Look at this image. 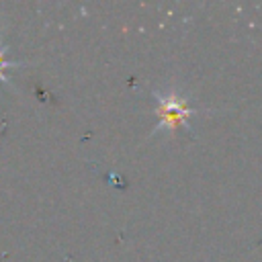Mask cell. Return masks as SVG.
Instances as JSON below:
<instances>
[{
	"mask_svg": "<svg viewBox=\"0 0 262 262\" xmlns=\"http://www.w3.org/2000/svg\"><path fill=\"white\" fill-rule=\"evenodd\" d=\"M4 53H6V49H4L2 39H0V82H2V84H6V86H10V82H8V78H6V70H10V68H20V66H27V63L6 59V57H4Z\"/></svg>",
	"mask_w": 262,
	"mask_h": 262,
	"instance_id": "obj_2",
	"label": "cell"
},
{
	"mask_svg": "<svg viewBox=\"0 0 262 262\" xmlns=\"http://www.w3.org/2000/svg\"><path fill=\"white\" fill-rule=\"evenodd\" d=\"M154 98H156V115H158V125L154 127L151 135L160 133L162 129L168 131V133H174L178 127H184L190 131V125H188V119L192 115H196V108L194 106H188L186 98L178 92V90H168V92H160V90H154L151 92Z\"/></svg>",
	"mask_w": 262,
	"mask_h": 262,
	"instance_id": "obj_1",
	"label": "cell"
}]
</instances>
